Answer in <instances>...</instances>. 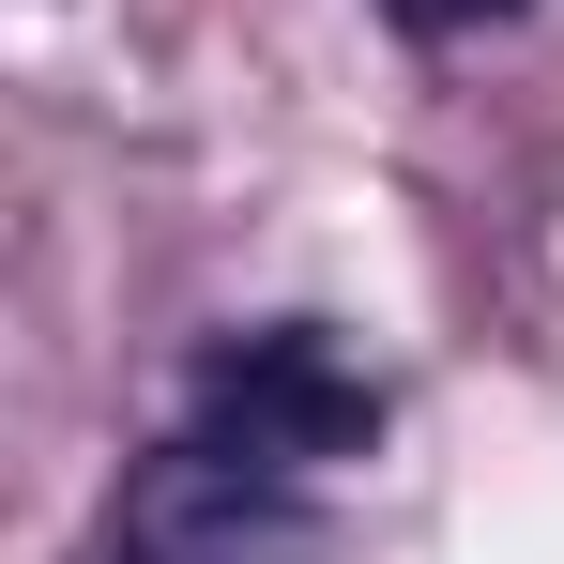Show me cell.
I'll return each instance as SVG.
<instances>
[{
	"instance_id": "6da1fadb",
	"label": "cell",
	"mask_w": 564,
	"mask_h": 564,
	"mask_svg": "<svg viewBox=\"0 0 564 564\" xmlns=\"http://www.w3.org/2000/svg\"><path fill=\"white\" fill-rule=\"evenodd\" d=\"M184 443L321 488V473L381 458V381L351 367L336 321H229V336L184 367Z\"/></svg>"
},
{
	"instance_id": "7a4b0ae2",
	"label": "cell",
	"mask_w": 564,
	"mask_h": 564,
	"mask_svg": "<svg viewBox=\"0 0 564 564\" xmlns=\"http://www.w3.org/2000/svg\"><path fill=\"white\" fill-rule=\"evenodd\" d=\"M381 15H397V31H427V46H443V31H488V15H519V0H381Z\"/></svg>"
},
{
	"instance_id": "3957f363",
	"label": "cell",
	"mask_w": 564,
	"mask_h": 564,
	"mask_svg": "<svg viewBox=\"0 0 564 564\" xmlns=\"http://www.w3.org/2000/svg\"><path fill=\"white\" fill-rule=\"evenodd\" d=\"M77 564H169V550H153V534H138V519L107 503V519H93V550H77Z\"/></svg>"
}]
</instances>
